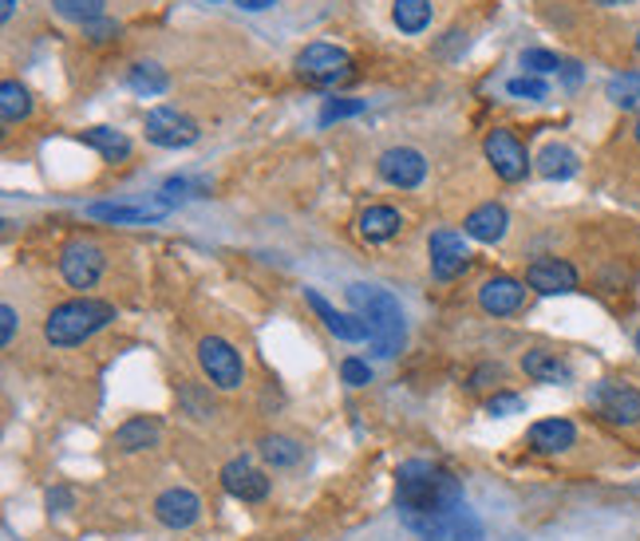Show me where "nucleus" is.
I'll return each instance as SVG.
<instances>
[{
  "instance_id": "1",
  "label": "nucleus",
  "mask_w": 640,
  "mask_h": 541,
  "mask_svg": "<svg viewBox=\"0 0 640 541\" xmlns=\"http://www.w3.org/2000/svg\"><path fill=\"white\" fill-rule=\"evenodd\" d=\"M396 506L400 514H447L463 506V482L447 466L412 458L396 470Z\"/></svg>"
},
{
  "instance_id": "2",
  "label": "nucleus",
  "mask_w": 640,
  "mask_h": 541,
  "mask_svg": "<svg viewBox=\"0 0 640 541\" xmlns=\"http://www.w3.org/2000/svg\"><path fill=\"white\" fill-rule=\"evenodd\" d=\"M348 304H352V313L368 328L372 356L380 360L396 356L403 348V336H407V320H403L400 301L388 289H376V285H348Z\"/></svg>"
},
{
  "instance_id": "3",
  "label": "nucleus",
  "mask_w": 640,
  "mask_h": 541,
  "mask_svg": "<svg viewBox=\"0 0 640 541\" xmlns=\"http://www.w3.org/2000/svg\"><path fill=\"white\" fill-rule=\"evenodd\" d=\"M115 320V304L99 301V297H76V301L55 304L48 320H43V340L52 348H76L91 340L96 332Z\"/></svg>"
},
{
  "instance_id": "4",
  "label": "nucleus",
  "mask_w": 640,
  "mask_h": 541,
  "mask_svg": "<svg viewBox=\"0 0 640 541\" xmlns=\"http://www.w3.org/2000/svg\"><path fill=\"white\" fill-rule=\"evenodd\" d=\"M403 526L424 541H487L482 521L467 506H455L447 514H403Z\"/></svg>"
},
{
  "instance_id": "5",
  "label": "nucleus",
  "mask_w": 640,
  "mask_h": 541,
  "mask_svg": "<svg viewBox=\"0 0 640 541\" xmlns=\"http://www.w3.org/2000/svg\"><path fill=\"white\" fill-rule=\"evenodd\" d=\"M198 364H202V372L217 391H234L246 383V360L222 336H202L198 340Z\"/></svg>"
},
{
  "instance_id": "6",
  "label": "nucleus",
  "mask_w": 640,
  "mask_h": 541,
  "mask_svg": "<svg viewBox=\"0 0 640 541\" xmlns=\"http://www.w3.org/2000/svg\"><path fill=\"white\" fill-rule=\"evenodd\" d=\"M297 76L309 79V84H337V79L348 76V67H352V55L337 43H325V40H313L304 43L301 52L293 60Z\"/></svg>"
},
{
  "instance_id": "7",
  "label": "nucleus",
  "mask_w": 640,
  "mask_h": 541,
  "mask_svg": "<svg viewBox=\"0 0 640 541\" xmlns=\"http://www.w3.org/2000/svg\"><path fill=\"white\" fill-rule=\"evenodd\" d=\"M589 407L613 427H632L640 423V391L617 379H601L598 388L589 391Z\"/></svg>"
},
{
  "instance_id": "8",
  "label": "nucleus",
  "mask_w": 640,
  "mask_h": 541,
  "mask_svg": "<svg viewBox=\"0 0 640 541\" xmlns=\"http://www.w3.org/2000/svg\"><path fill=\"white\" fill-rule=\"evenodd\" d=\"M103 265H108V257L91 238H72L60 250V273L72 289H91L103 277Z\"/></svg>"
},
{
  "instance_id": "9",
  "label": "nucleus",
  "mask_w": 640,
  "mask_h": 541,
  "mask_svg": "<svg viewBox=\"0 0 640 541\" xmlns=\"http://www.w3.org/2000/svg\"><path fill=\"white\" fill-rule=\"evenodd\" d=\"M198 123L178 108H154L147 111V139L154 147H166V151H186L198 142Z\"/></svg>"
},
{
  "instance_id": "10",
  "label": "nucleus",
  "mask_w": 640,
  "mask_h": 541,
  "mask_svg": "<svg viewBox=\"0 0 640 541\" xmlns=\"http://www.w3.org/2000/svg\"><path fill=\"white\" fill-rule=\"evenodd\" d=\"M482 154H487V163L494 166L502 183H522L530 174V154H526L514 130H490L487 142H482Z\"/></svg>"
},
{
  "instance_id": "11",
  "label": "nucleus",
  "mask_w": 640,
  "mask_h": 541,
  "mask_svg": "<svg viewBox=\"0 0 640 541\" xmlns=\"http://www.w3.org/2000/svg\"><path fill=\"white\" fill-rule=\"evenodd\" d=\"M467 265H470L467 234H459V229H435L431 234V273H435V281H455L459 273H467Z\"/></svg>"
},
{
  "instance_id": "12",
  "label": "nucleus",
  "mask_w": 640,
  "mask_h": 541,
  "mask_svg": "<svg viewBox=\"0 0 640 541\" xmlns=\"http://www.w3.org/2000/svg\"><path fill=\"white\" fill-rule=\"evenodd\" d=\"M380 178L388 186H400V190H415V186L427 178V159L415 147H391V151L380 154V163H376Z\"/></svg>"
},
{
  "instance_id": "13",
  "label": "nucleus",
  "mask_w": 640,
  "mask_h": 541,
  "mask_svg": "<svg viewBox=\"0 0 640 541\" xmlns=\"http://www.w3.org/2000/svg\"><path fill=\"white\" fill-rule=\"evenodd\" d=\"M154 518L163 521L166 530H190L198 518H202V499L194 490H166L154 499Z\"/></svg>"
},
{
  "instance_id": "14",
  "label": "nucleus",
  "mask_w": 640,
  "mask_h": 541,
  "mask_svg": "<svg viewBox=\"0 0 640 541\" xmlns=\"http://www.w3.org/2000/svg\"><path fill=\"white\" fill-rule=\"evenodd\" d=\"M526 285L542 297H562V292L577 289V269L562 257H542L526 269Z\"/></svg>"
},
{
  "instance_id": "15",
  "label": "nucleus",
  "mask_w": 640,
  "mask_h": 541,
  "mask_svg": "<svg viewBox=\"0 0 640 541\" xmlns=\"http://www.w3.org/2000/svg\"><path fill=\"white\" fill-rule=\"evenodd\" d=\"M222 487H226V494H234L241 502H261L269 494V478L261 475L253 463H246V458H234V463L222 466Z\"/></svg>"
},
{
  "instance_id": "16",
  "label": "nucleus",
  "mask_w": 640,
  "mask_h": 541,
  "mask_svg": "<svg viewBox=\"0 0 640 541\" xmlns=\"http://www.w3.org/2000/svg\"><path fill=\"white\" fill-rule=\"evenodd\" d=\"M304 301H309V309L321 316V325L337 336V340H352V344H356V340H368V328H364V320H360L356 313H340V309H332L316 289H304Z\"/></svg>"
},
{
  "instance_id": "17",
  "label": "nucleus",
  "mask_w": 640,
  "mask_h": 541,
  "mask_svg": "<svg viewBox=\"0 0 640 541\" xmlns=\"http://www.w3.org/2000/svg\"><path fill=\"white\" fill-rule=\"evenodd\" d=\"M522 301H526V285L514 281V277H490V281L478 289V309L490 316L518 313Z\"/></svg>"
},
{
  "instance_id": "18",
  "label": "nucleus",
  "mask_w": 640,
  "mask_h": 541,
  "mask_svg": "<svg viewBox=\"0 0 640 541\" xmlns=\"http://www.w3.org/2000/svg\"><path fill=\"white\" fill-rule=\"evenodd\" d=\"M506 229H511V214H506L502 202H482V206L470 210L467 222H463V234L475 241H487V246L506 238Z\"/></svg>"
},
{
  "instance_id": "19",
  "label": "nucleus",
  "mask_w": 640,
  "mask_h": 541,
  "mask_svg": "<svg viewBox=\"0 0 640 541\" xmlns=\"http://www.w3.org/2000/svg\"><path fill=\"white\" fill-rule=\"evenodd\" d=\"M159 439H163V423L154 419V415H135V419H127L115 431V446H120L123 455L151 451V446H159Z\"/></svg>"
},
{
  "instance_id": "20",
  "label": "nucleus",
  "mask_w": 640,
  "mask_h": 541,
  "mask_svg": "<svg viewBox=\"0 0 640 541\" xmlns=\"http://www.w3.org/2000/svg\"><path fill=\"white\" fill-rule=\"evenodd\" d=\"M171 210V202H139V206H123V202H96L87 206V217H99V222H115V226H135V222H159V217Z\"/></svg>"
},
{
  "instance_id": "21",
  "label": "nucleus",
  "mask_w": 640,
  "mask_h": 541,
  "mask_svg": "<svg viewBox=\"0 0 640 541\" xmlns=\"http://www.w3.org/2000/svg\"><path fill=\"white\" fill-rule=\"evenodd\" d=\"M522 372L530 379H538V383H557V388L574 383V368L557 352H542V348H534V352L522 356Z\"/></svg>"
},
{
  "instance_id": "22",
  "label": "nucleus",
  "mask_w": 640,
  "mask_h": 541,
  "mask_svg": "<svg viewBox=\"0 0 640 541\" xmlns=\"http://www.w3.org/2000/svg\"><path fill=\"white\" fill-rule=\"evenodd\" d=\"M577 443V427L569 419H542L530 427V446L542 455H557Z\"/></svg>"
},
{
  "instance_id": "23",
  "label": "nucleus",
  "mask_w": 640,
  "mask_h": 541,
  "mask_svg": "<svg viewBox=\"0 0 640 541\" xmlns=\"http://www.w3.org/2000/svg\"><path fill=\"white\" fill-rule=\"evenodd\" d=\"M84 142L91 147V151H99L108 163H127L130 159V139L123 135V130H115V127H87L84 130Z\"/></svg>"
},
{
  "instance_id": "24",
  "label": "nucleus",
  "mask_w": 640,
  "mask_h": 541,
  "mask_svg": "<svg viewBox=\"0 0 640 541\" xmlns=\"http://www.w3.org/2000/svg\"><path fill=\"white\" fill-rule=\"evenodd\" d=\"M127 87L135 91V96L154 99V96H163L166 87H171V76H166V72L154 64V60H139V64L127 67Z\"/></svg>"
},
{
  "instance_id": "25",
  "label": "nucleus",
  "mask_w": 640,
  "mask_h": 541,
  "mask_svg": "<svg viewBox=\"0 0 640 541\" xmlns=\"http://www.w3.org/2000/svg\"><path fill=\"white\" fill-rule=\"evenodd\" d=\"M538 174L550 178V183H565L577 174V154L565 147V142H545L542 154H538Z\"/></svg>"
},
{
  "instance_id": "26",
  "label": "nucleus",
  "mask_w": 640,
  "mask_h": 541,
  "mask_svg": "<svg viewBox=\"0 0 640 541\" xmlns=\"http://www.w3.org/2000/svg\"><path fill=\"white\" fill-rule=\"evenodd\" d=\"M403 229V217L400 210L391 206H368L364 214H360V234L368 241H391L396 234Z\"/></svg>"
},
{
  "instance_id": "27",
  "label": "nucleus",
  "mask_w": 640,
  "mask_h": 541,
  "mask_svg": "<svg viewBox=\"0 0 640 541\" xmlns=\"http://www.w3.org/2000/svg\"><path fill=\"white\" fill-rule=\"evenodd\" d=\"M431 0H396L391 4V21L403 36H419L424 28H431Z\"/></svg>"
},
{
  "instance_id": "28",
  "label": "nucleus",
  "mask_w": 640,
  "mask_h": 541,
  "mask_svg": "<svg viewBox=\"0 0 640 541\" xmlns=\"http://www.w3.org/2000/svg\"><path fill=\"white\" fill-rule=\"evenodd\" d=\"M33 115V96L21 79H4L0 84V119L4 123H24Z\"/></svg>"
},
{
  "instance_id": "29",
  "label": "nucleus",
  "mask_w": 640,
  "mask_h": 541,
  "mask_svg": "<svg viewBox=\"0 0 640 541\" xmlns=\"http://www.w3.org/2000/svg\"><path fill=\"white\" fill-rule=\"evenodd\" d=\"M52 12L64 16V21L79 24V28H87V24L108 16V0H52Z\"/></svg>"
},
{
  "instance_id": "30",
  "label": "nucleus",
  "mask_w": 640,
  "mask_h": 541,
  "mask_svg": "<svg viewBox=\"0 0 640 541\" xmlns=\"http://www.w3.org/2000/svg\"><path fill=\"white\" fill-rule=\"evenodd\" d=\"M258 451L269 466H297L304 458V446L297 439H289V435H265Z\"/></svg>"
},
{
  "instance_id": "31",
  "label": "nucleus",
  "mask_w": 640,
  "mask_h": 541,
  "mask_svg": "<svg viewBox=\"0 0 640 541\" xmlns=\"http://www.w3.org/2000/svg\"><path fill=\"white\" fill-rule=\"evenodd\" d=\"M605 96L613 108L620 111H640V72H620L605 84Z\"/></svg>"
},
{
  "instance_id": "32",
  "label": "nucleus",
  "mask_w": 640,
  "mask_h": 541,
  "mask_svg": "<svg viewBox=\"0 0 640 541\" xmlns=\"http://www.w3.org/2000/svg\"><path fill=\"white\" fill-rule=\"evenodd\" d=\"M522 67L530 72V76H545V72H562V55L545 52V48H526L522 52Z\"/></svg>"
},
{
  "instance_id": "33",
  "label": "nucleus",
  "mask_w": 640,
  "mask_h": 541,
  "mask_svg": "<svg viewBox=\"0 0 640 541\" xmlns=\"http://www.w3.org/2000/svg\"><path fill=\"white\" fill-rule=\"evenodd\" d=\"M368 108L364 99H325V108H321V123H337V119H348V115H360V111Z\"/></svg>"
},
{
  "instance_id": "34",
  "label": "nucleus",
  "mask_w": 640,
  "mask_h": 541,
  "mask_svg": "<svg viewBox=\"0 0 640 541\" xmlns=\"http://www.w3.org/2000/svg\"><path fill=\"white\" fill-rule=\"evenodd\" d=\"M506 91H511L514 99H534V103L550 96V87H545L542 76H514L511 84H506Z\"/></svg>"
},
{
  "instance_id": "35",
  "label": "nucleus",
  "mask_w": 640,
  "mask_h": 541,
  "mask_svg": "<svg viewBox=\"0 0 640 541\" xmlns=\"http://www.w3.org/2000/svg\"><path fill=\"white\" fill-rule=\"evenodd\" d=\"M526 412V400L522 395H511V391H499V395H490L487 400V415H494V419H511V415H522Z\"/></svg>"
},
{
  "instance_id": "36",
  "label": "nucleus",
  "mask_w": 640,
  "mask_h": 541,
  "mask_svg": "<svg viewBox=\"0 0 640 541\" xmlns=\"http://www.w3.org/2000/svg\"><path fill=\"white\" fill-rule=\"evenodd\" d=\"M340 376H344L348 388H368V383H372V368H368V360L348 356L344 364H340Z\"/></svg>"
},
{
  "instance_id": "37",
  "label": "nucleus",
  "mask_w": 640,
  "mask_h": 541,
  "mask_svg": "<svg viewBox=\"0 0 640 541\" xmlns=\"http://www.w3.org/2000/svg\"><path fill=\"white\" fill-rule=\"evenodd\" d=\"M84 36H87V40H91V43H108V40H115V36H120V24L108 21V16H103V21L87 24Z\"/></svg>"
},
{
  "instance_id": "38",
  "label": "nucleus",
  "mask_w": 640,
  "mask_h": 541,
  "mask_svg": "<svg viewBox=\"0 0 640 541\" xmlns=\"http://www.w3.org/2000/svg\"><path fill=\"white\" fill-rule=\"evenodd\" d=\"M178 400H183L186 407L194 412V419H210V415H214V407H210V400H202V395H198V391L190 388V383H186V388L178 391Z\"/></svg>"
},
{
  "instance_id": "39",
  "label": "nucleus",
  "mask_w": 640,
  "mask_h": 541,
  "mask_svg": "<svg viewBox=\"0 0 640 541\" xmlns=\"http://www.w3.org/2000/svg\"><path fill=\"white\" fill-rule=\"evenodd\" d=\"M12 336H16V309L4 304V309H0V340L12 344Z\"/></svg>"
},
{
  "instance_id": "40",
  "label": "nucleus",
  "mask_w": 640,
  "mask_h": 541,
  "mask_svg": "<svg viewBox=\"0 0 640 541\" xmlns=\"http://www.w3.org/2000/svg\"><path fill=\"white\" fill-rule=\"evenodd\" d=\"M72 502H76V494L72 490H64V487H55V490H48V509H72Z\"/></svg>"
},
{
  "instance_id": "41",
  "label": "nucleus",
  "mask_w": 640,
  "mask_h": 541,
  "mask_svg": "<svg viewBox=\"0 0 640 541\" xmlns=\"http://www.w3.org/2000/svg\"><path fill=\"white\" fill-rule=\"evenodd\" d=\"M238 9H246V12H265V9H273L277 0H234Z\"/></svg>"
},
{
  "instance_id": "42",
  "label": "nucleus",
  "mask_w": 640,
  "mask_h": 541,
  "mask_svg": "<svg viewBox=\"0 0 640 541\" xmlns=\"http://www.w3.org/2000/svg\"><path fill=\"white\" fill-rule=\"evenodd\" d=\"M593 4H601V9H620V4H632V0H593Z\"/></svg>"
},
{
  "instance_id": "43",
  "label": "nucleus",
  "mask_w": 640,
  "mask_h": 541,
  "mask_svg": "<svg viewBox=\"0 0 640 541\" xmlns=\"http://www.w3.org/2000/svg\"><path fill=\"white\" fill-rule=\"evenodd\" d=\"M12 12H16V0H4V9H0V16H4V21H12Z\"/></svg>"
},
{
  "instance_id": "44",
  "label": "nucleus",
  "mask_w": 640,
  "mask_h": 541,
  "mask_svg": "<svg viewBox=\"0 0 640 541\" xmlns=\"http://www.w3.org/2000/svg\"><path fill=\"white\" fill-rule=\"evenodd\" d=\"M637 52H640V28H637Z\"/></svg>"
},
{
  "instance_id": "45",
  "label": "nucleus",
  "mask_w": 640,
  "mask_h": 541,
  "mask_svg": "<svg viewBox=\"0 0 640 541\" xmlns=\"http://www.w3.org/2000/svg\"><path fill=\"white\" fill-rule=\"evenodd\" d=\"M637 352H640V328H637Z\"/></svg>"
},
{
  "instance_id": "46",
  "label": "nucleus",
  "mask_w": 640,
  "mask_h": 541,
  "mask_svg": "<svg viewBox=\"0 0 640 541\" xmlns=\"http://www.w3.org/2000/svg\"><path fill=\"white\" fill-rule=\"evenodd\" d=\"M637 142H640V123H637Z\"/></svg>"
}]
</instances>
